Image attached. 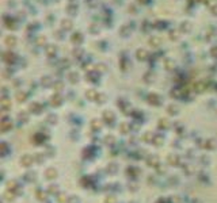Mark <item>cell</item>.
I'll use <instances>...</instances> for the list:
<instances>
[{
  "mask_svg": "<svg viewBox=\"0 0 217 203\" xmlns=\"http://www.w3.org/2000/svg\"><path fill=\"white\" fill-rule=\"evenodd\" d=\"M129 12H132V14H134L136 12V7H134V5L133 4H130V5H129Z\"/></svg>",
  "mask_w": 217,
  "mask_h": 203,
  "instance_id": "7c38bea8",
  "label": "cell"
},
{
  "mask_svg": "<svg viewBox=\"0 0 217 203\" xmlns=\"http://www.w3.org/2000/svg\"><path fill=\"white\" fill-rule=\"evenodd\" d=\"M73 27V23H72L71 19H62L61 20V29L62 30H72Z\"/></svg>",
  "mask_w": 217,
  "mask_h": 203,
  "instance_id": "6da1fadb",
  "label": "cell"
},
{
  "mask_svg": "<svg viewBox=\"0 0 217 203\" xmlns=\"http://www.w3.org/2000/svg\"><path fill=\"white\" fill-rule=\"evenodd\" d=\"M80 51H81V50H79V49H77V50H75V56H76V54L79 56V54H80Z\"/></svg>",
  "mask_w": 217,
  "mask_h": 203,
  "instance_id": "9a60e30c",
  "label": "cell"
},
{
  "mask_svg": "<svg viewBox=\"0 0 217 203\" xmlns=\"http://www.w3.org/2000/svg\"><path fill=\"white\" fill-rule=\"evenodd\" d=\"M170 38L173 39V41H176V39L179 38V31H176V30H174V31H170Z\"/></svg>",
  "mask_w": 217,
  "mask_h": 203,
  "instance_id": "9c48e42d",
  "label": "cell"
},
{
  "mask_svg": "<svg viewBox=\"0 0 217 203\" xmlns=\"http://www.w3.org/2000/svg\"><path fill=\"white\" fill-rule=\"evenodd\" d=\"M54 50H56V47H54L53 45H49V46L46 47V51H48V54H49V56H52V54L54 53Z\"/></svg>",
  "mask_w": 217,
  "mask_h": 203,
  "instance_id": "8fae6325",
  "label": "cell"
},
{
  "mask_svg": "<svg viewBox=\"0 0 217 203\" xmlns=\"http://www.w3.org/2000/svg\"><path fill=\"white\" fill-rule=\"evenodd\" d=\"M119 34L123 35V37L129 35V34H130V27H129V26H126V25L121 26V27H119Z\"/></svg>",
  "mask_w": 217,
  "mask_h": 203,
  "instance_id": "7a4b0ae2",
  "label": "cell"
},
{
  "mask_svg": "<svg viewBox=\"0 0 217 203\" xmlns=\"http://www.w3.org/2000/svg\"><path fill=\"white\" fill-rule=\"evenodd\" d=\"M137 57H138V58H145V57H147V51L145 50H138L137 51Z\"/></svg>",
  "mask_w": 217,
  "mask_h": 203,
  "instance_id": "30bf717a",
  "label": "cell"
},
{
  "mask_svg": "<svg viewBox=\"0 0 217 203\" xmlns=\"http://www.w3.org/2000/svg\"><path fill=\"white\" fill-rule=\"evenodd\" d=\"M4 25H5L7 29H10V30H14L15 27H16V23H15L14 19H4Z\"/></svg>",
  "mask_w": 217,
  "mask_h": 203,
  "instance_id": "3957f363",
  "label": "cell"
},
{
  "mask_svg": "<svg viewBox=\"0 0 217 203\" xmlns=\"http://www.w3.org/2000/svg\"><path fill=\"white\" fill-rule=\"evenodd\" d=\"M149 45H151V46H159V45H160V38L152 37V38L149 39Z\"/></svg>",
  "mask_w": 217,
  "mask_h": 203,
  "instance_id": "ba28073f",
  "label": "cell"
},
{
  "mask_svg": "<svg viewBox=\"0 0 217 203\" xmlns=\"http://www.w3.org/2000/svg\"><path fill=\"white\" fill-rule=\"evenodd\" d=\"M71 39H72V42H75V44H79V42H81V39H83V35H81V33H73Z\"/></svg>",
  "mask_w": 217,
  "mask_h": 203,
  "instance_id": "277c9868",
  "label": "cell"
},
{
  "mask_svg": "<svg viewBox=\"0 0 217 203\" xmlns=\"http://www.w3.org/2000/svg\"><path fill=\"white\" fill-rule=\"evenodd\" d=\"M5 44H7L8 46H14V45L16 44V38H15V37H11V35H8V37L5 38Z\"/></svg>",
  "mask_w": 217,
  "mask_h": 203,
  "instance_id": "52a82bcc",
  "label": "cell"
},
{
  "mask_svg": "<svg viewBox=\"0 0 217 203\" xmlns=\"http://www.w3.org/2000/svg\"><path fill=\"white\" fill-rule=\"evenodd\" d=\"M44 42H45V37H40L38 38V41H37V44L41 45V44H44Z\"/></svg>",
  "mask_w": 217,
  "mask_h": 203,
  "instance_id": "4fadbf2b",
  "label": "cell"
},
{
  "mask_svg": "<svg viewBox=\"0 0 217 203\" xmlns=\"http://www.w3.org/2000/svg\"><path fill=\"white\" fill-rule=\"evenodd\" d=\"M138 3H141V4H145V3H148L149 0H137Z\"/></svg>",
  "mask_w": 217,
  "mask_h": 203,
  "instance_id": "5bb4252c",
  "label": "cell"
},
{
  "mask_svg": "<svg viewBox=\"0 0 217 203\" xmlns=\"http://www.w3.org/2000/svg\"><path fill=\"white\" fill-rule=\"evenodd\" d=\"M180 30H182V31H190V30H191V23L190 22H187V20H186V22H182L180 23Z\"/></svg>",
  "mask_w": 217,
  "mask_h": 203,
  "instance_id": "5b68a950",
  "label": "cell"
},
{
  "mask_svg": "<svg viewBox=\"0 0 217 203\" xmlns=\"http://www.w3.org/2000/svg\"><path fill=\"white\" fill-rule=\"evenodd\" d=\"M67 12L69 15H75L77 12V5L76 4H69L68 7H67Z\"/></svg>",
  "mask_w": 217,
  "mask_h": 203,
  "instance_id": "8992f818",
  "label": "cell"
}]
</instances>
